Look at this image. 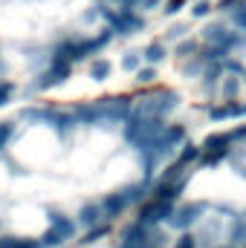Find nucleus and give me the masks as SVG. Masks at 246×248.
Listing matches in <instances>:
<instances>
[{
	"mask_svg": "<svg viewBox=\"0 0 246 248\" xmlns=\"http://www.w3.org/2000/svg\"><path fill=\"white\" fill-rule=\"evenodd\" d=\"M99 15H102V17H107L110 32H113V35H119V38L136 35V32H142V29L148 26L145 15H139L136 9H119V12H110V9L102 3V6H99Z\"/></svg>",
	"mask_w": 246,
	"mask_h": 248,
	"instance_id": "1",
	"label": "nucleus"
},
{
	"mask_svg": "<svg viewBox=\"0 0 246 248\" xmlns=\"http://www.w3.org/2000/svg\"><path fill=\"white\" fill-rule=\"evenodd\" d=\"M177 107H180V95H177L174 90H159L157 95L142 98V104H133V113L142 116V119H148V116H159V119H165V116L174 113Z\"/></svg>",
	"mask_w": 246,
	"mask_h": 248,
	"instance_id": "2",
	"label": "nucleus"
},
{
	"mask_svg": "<svg viewBox=\"0 0 246 248\" xmlns=\"http://www.w3.org/2000/svg\"><path fill=\"white\" fill-rule=\"evenodd\" d=\"M96 104L102 113V124H124V119L133 113V98H127V95H110Z\"/></svg>",
	"mask_w": 246,
	"mask_h": 248,
	"instance_id": "3",
	"label": "nucleus"
},
{
	"mask_svg": "<svg viewBox=\"0 0 246 248\" xmlns=\"http://www.w3.org/2000/svg\"><path fill=\"white\" fill-rule=\"evenodd\" d=\"M174 214V205H168V202H159V199H145L142 205H139V217H136V222H142L145 228H157L159 222H168V217Z\"/></svg>",
	"mask_w": 246,
	"mask_h": 248,
	"instance_id": "4",
	"label": "nucleus"
},
{
	"mask_svg": "<svg viewBox=\"0 0 246 248\" xmlns=\"http://www.w3.org/2000/svg\"><path fill=\"white\" fill-rule=\"evenodd\" d=\"M72 75V63L70 61H50V69H44L41 72V78H38V90H50V87H58L64 84L67 78Z\"/></svg>",
	"mask_w": 246,
	"mask_h": 248,
	"instance_id": "5",
	"label": "nucleus"
},
{
	"mask_svg": "<svg viewBox=\"0 0 246 248\" xmlns=\"http://www.w3.org/2000/svg\"><path fill=\"white\" fill-rule=\"evenodd\" d=\"M200 214H203V205H200V202L180 205V208H174V214L168 217V225L177 228V231H185V228H191V225L200 219Z\"/></svg>",
	"mask_w": 246,
	"mask_h": 248,
	"instance_id": "6",
	"label": "nucleus"
},
{
	"mask_svg": "<svg viewBox=\"0 0 246 248\" xmlns=\"http://www.w3.org/2000/svg\"><path fill=\"white\" fill-rule=\"evenodd\" d=\"M99 205H102V214H105L107 222H110V219H119L124 211L130 208V205H127V196H124L122 190H110V193H105V199H102Z\"/></svg>",
	"mask_w": 246,
	"mask_h": 248,
	"instance_id": "7",
	"label": "nucleus"
},
{
	"mask_svg": "<svg viewBox=\"0 0 246 248\" xmlns=\"http://www.w3.org/2000/svg\"><path fill=\"white\" fill-rule=\"evenodd\" d=\"M102 219H105V214H102V205H99V202H84V205H81V211H78V225L93 228V225H99Z\"/></svg>",
	"mask_w": 246,
	"mask_h": 248,
	"instance_id": "8",
	"label": "nucleus"
},
{
	"mask_svg": "<svg viewBox=\"0 0 246 248\" xmlns=\"http://www.w3.org/2000/svg\"><path fill=\"white\" fill-rule=\"evenodd\" d=\"M50 228L61 237V240H70L72 234H75V219L72 217H64V214H50Z\"/></svg>",
	"mask_w": 246,
	"mask_h": 248,
	"instance_id": "9",
	"label": "nucleus"
},
{
	"mask_svg": "<svg viewBox=\"0 0 246 248\" xmlns=\"http://www.w3.org/2000/svg\"><path fill=\"white\" fill-rule=\"evenodd\" d=\"M165 58H168L165 41H151V44L145 46V52H142V63H148V66H157V63H162Z\"/></svg>",
	"mask_w": 246,
	"mask_h": 248,
	"instance_id": "10",
	"label": "nucleus"
},
{
	"mask_svg": "<svg viewBox=\"0 0 246 248\" xmlns=\"http://www.w3.org/2000/svg\"><path fill=\"white\" fill-rule=\"evenodd\" d=\"M75 122L78 124H102V113H99V104H78L72 110Z\"/></svg>",
	"mask_w": 246,
	"mask_h": 248,
	"instance_id": "11",
	"label": "nucleus"
},
{
	"mask_svg": "<svg viewBox=\"0 0 246 248\" xmlns=\"http://www.w3.org/2000/svg\"><path fill=\"white\" fill-rule=\"evenodd\" d=\"M122 193L127 196V205H142V202L151 196V185H148V182H136V185L122 187Z\"/></svg>",
	"mask_w": 246,
	"mask_h": 248,
	"instance_id": "12",
	"label": "nucleus"
},
{
	"mask_svg": "<svg viewBox=\"0 0 246 248\" xmlns=\"http://www.w3.org/2000/svg\"><path fill=\"white\" fill-rule=\"evenodd\" d=\"M235 141V136H232V130L229 133H211V136H206V141L200 144L203 150H214V147H229Z\"/></svg>",
	"mask_w": 246,
	"mask_h": 248,
	"instance_id": "13",
	"label": "nucleus"
},
{
	"mask_svg": "<svg viewBox=\"0 0 246 248\" xmlns=\"http://www.w3.org/2000/svg\"><path fill=\"white\" fill-rule=\"evenodd\" d=\"M107 234H110V222H107V219H102L99 225L87 228V234H84L81 246H93V243H99V240H102V237H107Z\"/></svg>",
	"mask_w": 246,
	"mask_h": 248,
	"instance_id": "14",
	"label": "nucleus"
},
{
	"mask_svg": "<svg viewBox=\"0 0 246 248\" xmlns=\"http://www.w3.org/2000/svg\"><path fill=\"white\" fill-rule=\"evenodd\" d=\"M110 72H113V63L107 61V58H96V61L90 63V75H93L96 81H107Z\"/></svg>",
	"mask_w": 246,
	"mask_h": 248,
	"instance_id": "15",
	"label": "nucleus"
},
{
	"mask_svg": "<svg viewBox=\"0 0 246 248\" xmlns=\"http://www.w3.org/2000/svg\"><path fill=\"white\" fill-rule=\"evenodd\" d=\"M232 147H214V150H203L200 153V165H220L226 156H229Z\"/></svg>",
	"mask_w": 246,
	"mask_h": 248,
	"instance_id": "16",
	"label": "nucleus"
},
{
	"mask_svg": "<svg viewBox=\"0 0 246 248\" xmlns=\"http://www.w3.org/2000/svg\"><path fill=\"white\" fill-rule=\"evenodd\" d=\"M180 147H183V150H180L177 162H183L185 168H188L191 162H200V153H203V147H200V144H191V141H188V144H180Z\"/></svg>",
	"mask_w": 246,
	"mask_h": 248,
	"instance_id": "17",
	"label": "nucleus"
},
{
	"mask_svg": "<svg viewBox=\"0 0 246 248\" xmlns=\"http://www.w3.org/2000/svg\"><path fill=\"white\" fill-rule=\"evenodd\" d=\"M229 237H232L235 248H244V243H246V219H244V217H238V219L232 222V228H229Z\"/></svg>",
	"mask_w": 246,
	"mask_h": 248,
	"instance_id": "18",
	"label": "nucleus"
},
{
	"mask_svg": "<svg viewBox=\"0 0 246 248\" xmlns=\"http://www.w3.org/2000/svg\"><path fill=\"white\" fill-rule=\"evenodd\" d=\"M0 248H41L38 240H20V237H0Z\"/></svg>",
	"mask_w": 246,
	"mask_h": 248,
	"instance_id": "19",
	"label": "nucleus"
},
{
	"mask_svg": "<svg viewBox=\"0 0 246 248\" xmlns=\"http://www.w3.org/2000/svg\"><path fill=\"white\" fill-rule=\"evenodd\" d=\"M133 75H136V84H142V87H151V84L157 81V66H148V63H145V66H139Z\"/></svg>",
	"mask_w": 246,
	"mask_h": 248,
	"instance_id": "20",
	"label": "nucleus"
},
{
	"mask_svg": "<svg viewBox=\"0 0 246 248\" xmlns=\"http://www.w3.org/2000/svg\"><path fill=\"white\" fill-rule=\"evenodd\" d=\"M174 52H177L180 58H194V55L200 52V44H197V41H180V44L174 46Z\"/></svg>",
	"mask_w": 246,
	"mask_h": 248,
	"instance_id": "21",
	"label": "nucleus"
},
{
	"mask_svg": "<svg viewBox=\"0 0 246 248\" xmlns=\"http://www.w3.org/2000/svg\"><path fill=\"white\" fill-rule=\"evenodd\" d=\"M223 110H226V119H241V116H246V107L241 101H235V98L223 101Z\"/></svg>",
	"mask_w": 246,
	"mask_h": 248,
	"instance_id": "22",
	"label": "nucleus"
},
{
	"mask_svg": "<svg viewBox=\"0 0 246 248\" xmlns=\"http://www.w3.org/2000/svg\"><path fill=\"white\" fill-rule=\"evenodd\" d=\"M232 23H235V29L246 38V3H244V6H238V9L232 12Z\"/></svg>",
	"mask_w": 246,
	"mask_h": 248,
	"instance_id": "23",
	"label": "nucleus"
},
{
	"mask_svg": "<svg viewBox=\"0 0 246 248\" xmlns=\"http://www.w3.org/2000/svg\"><path fill=\"white\" fill-rule=\"evenodd\" d=\"M142 66V52H127L122 58V69H127V72H136Z\"/></svg>",
	"mask_w": 246,
	"mask_h": 248,
	"instance_id": "24",
	"label": "nucleus"
},
{
	"mask_svg": "<svg viewBox=\"0 0 246 248\" xmlns=\"http://www.w3.org/2000/svg\"><path fill=\"white\" fill-rule=\"evenodd\" d=\"M211 12H214L211 0H194V9H191V15H194V17H209Z\"/></svg>",
	"mask_w": 246,
	"mask_h": 248,
	"instance_id": "25",
	"label": "nucleus"
},
{
	"mask_svg": "<svg viewBox=\"0 0 246 248\" xmlns=\"http://www.w3.org/2000/svg\"><path fill=\"white\" fill-rule=\"evenodd\" d=\"M58 246H64V240L53 231V228H47L44 237H41V248H58Z\"/></svg>",
	"mask_w": 246,
	"mask_h": 248,
	"instance_id": "26",
	"label": "nucleus"
},
{
	"mask_svg": "<svg viewBox=\"0 0 246 248\" xmlns=\"http://www.w3.org/2000/svg\"><path fill=\"white\" fill-rule=\"evenodd\" d=\"M206 113H209V119H211V122H226L223 101H220V104H209V107H206Z\"/></svg>",
	"mask_w": 246,
	"mask_h": 248,
	"instance_id": "27",
	"label": "nucleus"
},
{
	"mask_svg": "<svg viewBox=\"0 0 246 248\" xmlns=\"http://www.w3.org/2000/svg\"><path fill=\"white\" fill-rule=\"evenodd\" d=\"M12 136H15V124H12V122H3V124H0V150L9 144V139H12Z\"/></svg>",
	"mask_w": 246,
	"mask_h": 248,
	"instance_id": "28",
	"label": "nucleus"
},
{
	"mask_svg": "<svg viewBox=\"0 0 246 248\" xmlns=\"http://www.w3.org/2000/svg\"><path fill=\"white\" fill-rule=\"evenodd\" d=\"M238 87H241V84H238L235 78H226V81H223V101L235 98V95H238Z\"/></svg>",
	"mask_w": 246,
	"mask_h": 248,
	"instance_id": "29",
	"label": "nucleus"
},
{
	"mask_svg": "<svg viewBox=\"0 0 246 248\" xmlns=\"http://www.w3.org/2000/svg\"><path fill=\"white\" fill-rule=\"evenodd\" d=\"M12 93H15V84H12V81H0V107H3V104H9Z\"/></svg>",
	"mask_w": 246,
	"mask_h": 248,
	"instance_id": "30",
	"label": "nucleus"
},
{
	"mask_svg": "<svg viewBox=\"0 0 246 248\" xmlns=\"http://www.w3.org/2000/svg\"><path fill=\"white\" fill-rule=\"evenodd\" d=\"M174 248H197V240L188 234V231H183L180 237H177V243H174Z\"/></svg>",
	"mask_w": 246,
	"mask_h": 248,
	"instance_id": "31",
	"label": "nucleus"
},
{
	"mask_svg": "<svg viewBox=\"0 0 246 248\" xmlns=\"http://www.w3.org/2000/svg\"><path fill=\"white\" fill-rule=\"evenodd\" d=\"M185 3H188V0H168V3L162 6V12H165V15H177Z\"/></svg>",
	"mask_w": 246,
	"mask_h": 248,
	"instance_id": "32",
	"label": "nucleus"
},
{
	"mask_svg": "<svg viewBox=\"0 0 246 248\" xmlns=\"http://www.w3.org/2000/svg\"><path fill=\"white\" fill-rule=\"evenodd\" d=\"M246 0H220V3H217V9H220V12H235V9H238V6H244Z\"/></svg>",
	"mask_w": 246,
	"mask_h": 248,
	"instance_id": "33",
	"label": "nucleus"
},
{
	"mask_svg": "<svg viewBox=\"0 0 246 248\" xmlns=\"http://www.w3.org/2000/svg\"><path fill=\"white\" fill-rule=\"evenodd\" d=\"M220 66H223V69H229V72H244V66H241L238 61H232V58H226Z\"/></svg>",
	"mask_w": 246,
	"mask_h": 248,
	"instance_id": "34",
	"label": "nucleus"
},
{
	"mask_svg": "<svg viewBox=\"0 0 246 248\" xmlns=\"http://www.w3.org/2000/svg\"><path fill=\"white\" fill-rule=\"evenodd\" d=\"M157 6H159V0H136V9H142V12L145 9H157Z\"/></svg>",
	"mask_w": 246,
	"mask_h": 248,
	"instance_id": "35",
	"label": "nucleus"
},
{
	"mask_svg": "<svg viewBox=\"0 0 246 248\" xmlns=\"http://www.w3.org/2000/svg\"><path fill=\"white\" fill-rule=\"evenodd\" d=\"M113 3H119V9H136V0H113Z\"/></svg>",
	"mask_w": 246,
	"mask_h": 248,
	"instance_id": "36",
	"label": "nucleus"
},
{
	"mask_svg": "<svg viewBox=\"0 0 246 248\" xmlns=\"http://www.w3.org/2000/svg\"><path fill=\"white\" fill-rule=\"evenodd\" d=\"M185 32H188L185 26H174V29H171V38H183Z\"/></svg>",
	"mask_w": 246,
	"mask_h": 248,
	"instance_id": "37",
	"label": "nucleus"
},
{
	"mask_svg": "<svg viewBox=\"0 0 246 248\" xmlns=\"http://www.w3.org/2000/svg\"><path fill=\"white\" fill-rule=\"evenodd\" d=\"M244 78H246V69H244Z\"/></svg>",
	"mask_w": 246,
	"mask_h": 248,
	"instance_id": "38",
	"label": "nucleus"
},
{
	"mask_svg": "<svg viewBox=\"0 0 246 248\" xmlns=\"http://www.w3.org/2000/svg\"><path fill=\"white\" fill-rule=\"evenodd\" d=\"M244 107H246V104H244Z\"/></svg>",
	"mask_w": 246,
	"mask_h": 248,
	"instance_id": "39",
	"label": "nucleus"
}]
</instances>
